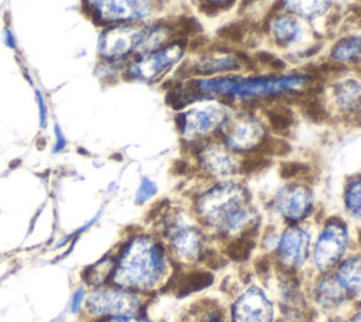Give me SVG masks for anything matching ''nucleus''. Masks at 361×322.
I'll list each match as a JSON object with an SVG mask.
<instances>
[{
    "label": "nucleus",
    "instance_id": "nucleus-5",
    "mask_svg": "<svg viewBox=\"0 0 361 322\" xmlns=\"http://www.w3.org/2000/svg\"><path fill=\"white\" fill-rule=\"evenodd\" d=\"M274 309L258 287L245 290L233 306V322H272Z\"/></svg>",
    "mask_w": 361,
    "mask_h": 322
},
{
    "label": "nucleus",
    "instance_id": "nucleus-14",
    "mask_svg": "<svg viewBox=\"0 0 361 322\" xmlns=\"http://www.w3.org/2000/svg\"><path fill=\"white\" fill-rule=\"evenodd\" d=\"M337 280L345 290H361V256H354L341 263L337 270Z\"/></svg>",
    "mask_w": 361,
    "mask_h": 322
},
{
    "label": "nucleus",
    "instance_id": "nucleus-29",
    "mask_svg": "<svg viewBox=\"0 0 361 322\" xmlns=\"http://www.w3.org/2000/svg\"><path fill=\"white\" fill-rule=\"evenodd\" d=\"M111 270H113L111 261H110V260H103V261H100L99 264H96V266L92 267L89 281H92V282H94V284H97V282H100V281H104L106 277L111 273Z\"/></svg>",
    "mask_w": 361,
    "mask_h": 322
},
{
    "label": "nucleus",
    "instance_id": "nucleus-1",
    "mask_svg": "<svg viewBox=\"0 0 361 322\" xmlns=\"http://www.w3.org/2000/svg\"><path fill=\"white\" fill-rule=\"evenodd\" d=\"M164 268L161 246L151 237L140 236L133 239L123 251L113 280L120 287L149 290L161 280Z\"/></svg>",
    "mask_w": 361,
    "mask_h": 322
},
{
    "label": "nucleus",
    "instance_id": "nucleus-17",
    "mask_svg": "<svg viewBox=\"0 0 361 322\" xmlns=\"http://www.w3.org/2000/svg\"><path fill=\"white\" fill-rule=\"evenodd\" d=\"M267 116L271 127L278 133H283L289 130L290 126L293 124V113L290 112V109L285 106H276L268 110Z\"/></svg>",
    "mask_w": 361,
    "mask_h": 322
},
{
    "label": "nucleus",
    "instance_id": "nucleus-15",
    "mask_svg": "<svg viewBox=\"0 0 361 322\" xmlns=\"http://www.w3.org/2000/svg\"><path fill=\"white\" fill-rule=\"evenodd\" d=\"M317 299L324 306H334L345 298V288L341 282L333 277H326L319 281L316 288Z\"/></svg>",
    "mask_w": 361,
    "mask_h": 322
},
{
    "label": "nucleus",
    "instance_id": "nucleus-9",
    "mask_svg": "<svg viewBox=\"0 0 361 322\" xmlns=\"http://www.w3.org/2000/svg\"><path fill=\"white\" fill-rule=\"evenodd\" d=\"M276 208L286 219L300 220L310 212V193L306 188L299 185L286 186L276 196Z\"/></svg>",
    "mask_w": 361,
    "mask_h": 322
},
{
    "label": "nucleus",
    "instance_id": "nucleus-21",
    "mask_svg": "<svg viewBox=\"0 0 361 322\" xmlns=\"http://www.w3.org/2000/svg\"><path fill=\"white\" fill-rule=\"evenodd\" d=\"M286 3L295 11L302 13L307 17H313L324 11L329 0H286Z\"/></svg>",
    "mask_w": 361,
    "mask_h": 322
},
{
    "label": "nucleus",
    "instance_id": "nucleus-18",
    "mask_svg": "<svg viewBox=\"0 0 361 322\" xmlns=\"http://www.w3.org/2000/svg\"><path fill=\"white\" fill-rule=\"evenodd\" d=\"M212 282V274L204 273V271H195L186 274L180 282H179V290L182 294H189L193 291H199L203 287L209 285Z\"/></svg>",
    "mask_w": 361,
    "mask_h": 322
},
{
    "label": "nucleus",
    "instance_id": "nucleus-25",
    "mask_svg": "<svg viewBox=\"0 0 361 322\" xmlns=\"http://www.w3.org/2000/svg\"><path fill=\"white\" fill-rule=\"evenodd\" d=\"M186 322H221V312L210 305L199 306L186 316Z\"/></svg>",
    "mask_w": 361,
    "mask_h": 322
},
{
    "label": "nucleus",
    "instance_id": "nucleus-22",
    "mask_svg": "<svg viewBox=\"0 0 361 322\" xmlns=\"http://www.w3.org/2000/svg\"><path fill=\"white\" fill-rule=\"evenodd\" d=\"M345 205L355 217L361 219V177L348 185L345 192Z\"/></svg>",
    "mask_w": 361,
    "mask_h": 322
},
{
    "label": "nucleus",
    "instance_id": "nucleus-16",
    "mask_svg": "<svg viewBox=\"0 0 361 322\" xmlns=\"http://www.w3.org/2000/svg\"><path fill=\"white\" fill-rule=\"evenodd\" d=\"M203 165L213 174H227L233 169V160L219 148H209L203 154Z\"/></svg>",
    "mask_w": 361,
    "mask_h": 322
},
{
    "label": "nucleus",
    "instance_id": "nucleus-37",
    "mask_svg": "<svg viewBox=\"0 0 361 322\" xmlns=\"http://www.w3.org/2000/svg\"><path fill=\"white\" fill-rule=\"evenodd\" d=\"M351 322H361V312H360V314H357V315L351 319Z\"/></svg>",
    "mask_w": 361,
    "mask_h": 322
},
{
    "label": "nucleus",
    "instance_id": "nucleus-27",
    "mask_svg": "<svg viewBox=\"0 0 361 322\" xmlns=\"http://www.w3.org/2000/svg\"><path fill=\"white\" fill-rule=\"evenodd\" d=\"M244 25L240 23H233L228 24L226 27H223L221 30H219V35L227 41H233V42H238L243 40L244 37Z\"/></svg>",
    "mask_w": 361,
    "mask_h": 322
},
{
    "label": "nucleus",
    "instance_id": "nucleus-19",
    "mask_svg": "<svg viewBox=\"0 0 361 322\" xmlns=\"http://www.w3.org/2000/svg\"><path fill=\"white\" fill-rule=\"evenodd\" d=\"M254 242L255 239L250 233H245L240 236L235 242L230 243V246L227 247V254L237 261L245 260L254 247Z\"/></svg>",
    "mask_w": 361,
    "mask_h": 322
},
{
    "label": "nucleus",
    "instance_id": "nucleus-23",
    "mask_svg": "<svg viewBox=\"0 0 361 322\" xmlns=\"http://www.w3.org/2000/svg\"><path fill=\"white\" fill-rule=\"evenodd\" d=\"M333 54L336 58L341 59L361 58V38H348L338 42Z\"/></svg>",
    "mask_w": 361,
    "mask_h": 322
},
{
    "label": "nucleus",
    "instance_id": "nucleus-13",
    "mask_svg": "<svg viewBox=\"0 0 361 322\" xmlns=\"http://www.w3.org/2000/svg\"><path fill=\"white\" fill-rule=\"evenodd\" d=\"M180 51L176 47L166 48L158 54H152L149 56L142 58L137 62L133 68L134 75L140 76L141 79H152L157 73H159L166 65L172 64L179 58Z\"/></svg>",
    "mask_w": 361,
    "mask_h": 322
},
{
    "label": "nucleus",
    "instance_id": "nucleus-6",
    "mask_svg": "<svg viewBox=\"0 0 361 322\" xmlns=\"http://www.w3.org/2000/svg\"><path fill=\"white\" fill-rule=\"evenodd\" d=\"M147 30L138 25H118L104 31L99 40V52L107 58H116L127 54L140 45Z\"/></svg>",
    "mask_w": 361,
    "mask_h": 322
},
{
    "label": "nucleus",
    "instance_id": "nucleus-7",
    "mask_svg": "<svg viewBox=\"0 0 361 322\" xmlns=\"http://www.w3.org/2000/svg\"><path fill=\"white\" fill-rule=\"evenodd\" d=\"M223 131L227 144L238 150H247L259 145V143L264 140V131L261 126L248 116L230 119L224 123Z\"/></svg>",
    "mask_w": 361,
    "mask_h": 322
},
{
    "label": "nucleus",
    "instance_id": "nucleus-24",
    "mask_svg": "<svg viewBox=\"0 0 361 322\" xmlns=\"http://www.w3.org/2000/svg\"><path fill=\"white\" fill-rule=\"evenodd\" d=\"M361 96V89L357 83L354 82H345L340 86L338 89V93H337V97H338V102L345 106V107H351L354 106L358 99Z\"/></svg>",
    "mask_w": 361,
    "mask_h": 322
},
{
    "label": "nucleus",
    "instance_id": "nucleus-36",
    "mask_svg": "<svg viewBox=\"0 0 361 322\" xmlns=\"http://www.w3.org/2000/svg\"><path fill=\"white\" fill-rule=\"evenodd\" d=\"M104 322H148V321L137 319V318H133V316H116V318H111V319L104 321Z\"/></svg>",
    "mask_w": 361,
    "mask_h": 322
},
{
    "label": "nucleus",
    "instance_id": "nucleus-12",
    "mask_svg": "<svg viewBox=\"0 0 361 322\" xmlns=\"http://www.w3.org/2000/svg\"><path fill=\"white\" fill-rule=\"evenodd\" d=\"M223 113L216 107L204 110H193L185 114L183 131L186 136H202L212 131L220 121Z\"/></svg>",
    "mask_w": 361,
    "mask_h": 322
},
{
    "label": "nucleus",
    "instance_id": "nucleus-35",
    "mask_svg": "<svg viewBox=\"0 0 361 322\" xmlns=\"http://www.w3.org/2000/svg\"><path fill=\"white\" fill-rule=\"evenodd\" d=\"M37 99H38V106H39V121H41V126H44L47 123V106L39 93H37Z\"/></svg>",
    "mask_w": 361,
    "mask_h": 322
},
{
    "label": "nucleus",
    "instance_id": "nucleus-4",
    "mask_svg": "<svg viewBox=\"0 0 361 322\" xmlns=\"http://www.w3.org/2000/svg\"><path fill=\"white\" fill-rule=\"evenodd\" d=\"M140 308L138 298L124 290H97L87 298V309L93 315L130 316Z\"/></svg>",
    "mask_w": 361,
    "mask_h": 322
},
{
    "label": "nucleus",
    "instance_id": "nucleus-40",
    "mask_svg": "<svg viewBox=\"0 0 361 322\" xmlns=\"http://www.w3.org/2000/svg\"><path fill=\"white\" fill-rule=\"evenodd\" d=\"M360 242H361V234H360Z\"/></svg>",
    "mask_w": 361,
    "mask_h": 322
},
{
    "label": "nucleus",
    "instance_id": "nucleus-3",
    "mask_svg": "<svg viewBox=\"0 0 361 322\" xmlns=\"http://www.w3.org/2000/svg\"><path fill=\"white\" fill-rule=\"evenodd\" d=\"M347 242L348 236L345 225L338 219H330L324 225L314 246L313 258L317 268L329 270L334 266L343 257Z\"/></svg>",
    "mask_w": 361,
    "mask_h": 322
},
{
    "label": "nucleus",
    "instance_id": "nucleus-34",
    "mask_svg": "<svg viewBox=\"0 0 361 322\" xmlns=\"http://www.w3.org/2000/svg\"><path fill=\"white\" fill-rule=\"evenodd\" d=\"M55 136H56V143H55L54 151H61V150L65 147L66 140H65V137H63V134H62L59 126H55Z\"/></svg>",
    "mask_w": 361,
    "mask_h": 322
},
{
    "label": "nucleus",
    "instance_id": "nucleus-28",
    "mask_svg": "<svg viewBox=\"0 0 361 322\" xmlns=\"http://www.w3.org/2000/svg\"><path fill=\"white\" fill-rule=\"evenodd\" d=\"M267 158L265 155H261V154H254V155H250L247 158L243 160L241 162V172L244 174H251V172H257L259 171L262 167L267 165Z\"/></svg>",
    "mask_w": 361,
    "mask_h": 322
},
{
    "label": "nucleus",
    "instance_id": "nucleus-10",
    "mask_svg": "<svg viewBox=\"0 0 361 322\" xmlns=\"http://www.w3.org/2000/svg\"><path fill=\"white\" fill-rule=\"evenodd\" d=\"M99 13L109 21L135 20L148 14V0H100Z\"/></svg>",
    "mask_w": 361,
    "mask_h": 322
},
{
    "label": "nucleus",
    "instance_id": "nucleus-8",
    "mask_svg": "<svg viewBox=\"0 0 361 322\" xmlns=\"http://www.w3.org/2000/svg\"><path fill=\"white\" fill-rule=\"evenodd\" d=\"M310 237L307 232L300 227H289L283 232L279 244H278V256L282 264L288 268L300 267L306 257L309 249Z\"/></svg>",
    "mask_w": 361,
    "mask_h": 322
},
{
    "label": "nucleus",
    "instance_id": "nucleus-31",
    "mask_svg": "<svg viewBox=\"0 0 361 322\" xmlns=\"http://www.w3.org/2000/svg\"><path fill=\"white\" fill-rule=\"evenodd\" d=\"M307 171V167H305L300 162H285L281 167V175L283 178H293L298 177L299 174H303Z\"/></svg>",
    "mask_w": 361,
    "mask_h": 322
},
{
    "label": "nucleus",
    "instance_id": "nucleus-11",
    "mask_svg": "<svg viewBox=\"0 0 361 322\" xmlns=\"http://www.w3.org/2000/svg\"><path fill=\"white\" fill-rule=\"evenodd\" d=\"M172 247L186 258H195L200 254L203 247L202 234L192 226L176 222L169 227L168 232Z\"/></svg>",
    "mask_w": 361,
    "mask_h": 322
},
{
    "label": "nucleus",
    "instance_id": "nucleus-33",
    "mask_svg": "<svg viewBox=\"0 0 361 322\" xmlns=\"http://www.w3.org/2000/svg\"><path fill=\"white\" fill-rule=\"evenodd\" d=\"M83 295H85L83 288H78V290L73 292V297H72V301H71V309H72V312H78V311H79L80 304H82V299H83Z\"/></svg>",
    "mask_w": 361,
    "mask_h": 322
},
{
    "label": "nucleus",
    "instance_id": "nucleus-39",
    "mask_svg": "<svg viewBox=\"0 0 361 322\" xmlns=\"http://www.w3.org/2000/svg\"><path fill=\"white\" fill-rule=\"evenodd\" d=\"M330 322H340V321H330Z\"/></svg>",
    "mask_w": 361,
    "mask_h": 322
},
{
    "label": "nucleus",
    "instance_id": "nucleus-26",
    "mask_svg": "<svg viewBox=\"0 0 361 322\" xmlns=\"http://www.w3.org/2000/svg\"><path fill=\"white\" fill-rule=\"evenodd\" d=\"M302 107H303L305 114H306L310 120H313V121H323V120L326 119V116H327V113H326L323 105L319 102V99H316V97H313V96L305 99Z\"/></svg>",
    "mask_w": 361,
    "mask_h": 322
},
{
    "label": "nucleus",
    "instance_id": "nucleus-2",
    "mask_svg": "<svg viewBox=\"0 0 361 322\" xmlns=\"http://www.w3.org/2000/svg\"><path fill=\"white\" fill-rule=\"evenodd\" d=\"M197 212L207 225L224 232L240 229L250 217L245 192L234 184H221L204 193L197 202Z\"/></svg>",
    "mask_w": 361,
    "mask_h": 322
},
{
    "label": "nucleus",
    "instance_id": "nucleus-30",
    "mask_svg": "<svg viewBox=\"0 0 361 322\" xmlns=\"http://www.w3.org/2000/svg\"><path fill=\"white\" fill-rule=\"evenodd\" d=\"M155 192H157L155 184L152 181H149L148 178H144L141 181V185H140L137 193H135V202L137 203H142L147 199H149Z\"/></svg>",
    "mask_w": 361,
    "mask_h": 322
},
{
    "label": "nucleus",
    "instance_id": "nucleus-32",
    "mask_svg": "<svg viewBox=\"0 0 361 322\" xmlns=\"http://www.w3.org/2000/svg\"><path fill=\"white\" fill-rule=\"evenodd\" d=\"M258 59H259V62L261 64H264V65H267V66H271V68H278V69H282L283 68V62L279 59V58H276L275 55H272V54H269V52H259L258 55Z\"/></svg>",
    "mask_w": 361,
    "mask_h": 322
},
{
    "label": "nucleus",
    "instance_id": "nucleus-20",
    "mask_svg": "<svg viewBox=\"0 0 361 322\" xmlns=\"http://www.w3.org/2000/svg\"><path fill=\"white\" fill-rule=\"evenodd\" d=\"M274 31H275V37L278 38V41L288 44L298 37L299 28H298V24L292 18L281 17L279 20L275 21Z\"/></svg>",
    "mask_w": 361,
    "mask_h": 322
},
{
    "label": "nucleus",
    "instance_id": "nucleus-38",
    "mask_svg": "<svg viewBox=\"0 0 361 322\" xmlns=\"http://www.w3.org/2000/svg\"><path fill=\"white\" fill-rule=\"evenodd\" d=\"M90 1H100V0H90Z\"/></svg>",
    "mask_w": 361,
    "mask_h": 322
}]
</instances>
